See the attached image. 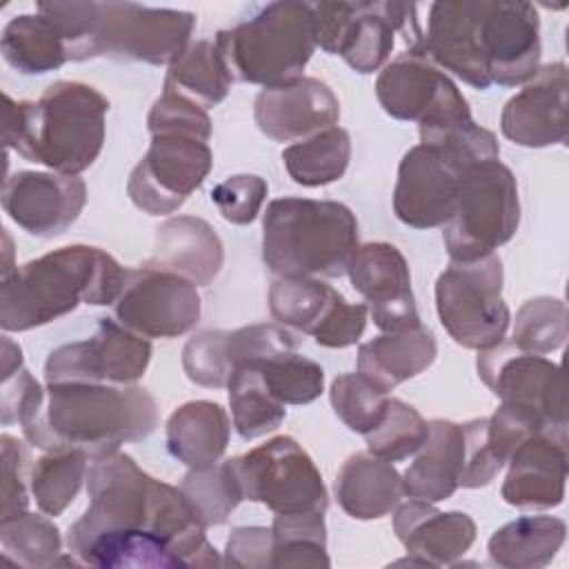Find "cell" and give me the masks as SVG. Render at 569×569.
Listing matches in <instances>:
<instances>
[{"label": "cell", "mask_w": 569, "mask_h": 569, "mask_svg": "<svg viewBox=\"0 0 569 569\" xmlns=\"http://www.w3.org/2000/svg\"><path fill=\"white\" fill-rule=\"evenodd\" d=\"M20 367H22V349L9 336H2V376H9Z\"/></svg>", "instance_id": "51"}, {"label": "cell", "mask_w": 569, "mask_h": 569, "mask_svg": "<svg viewBox=\"0 0 569 569\" xmlns=\"http://www.w3.org/2000/svg\"><path fill=\"white\" fill-rule=\"evenodd\" d=\"M269 311L282 325L313 336L320 347L345 349L360 340L369 307L347 298L320 278L278 276L269 289Z\"/></svg>", "instance_id": "14"}, {"label": "cell", "mask_w": 569, "mask_h": 569, "mask_svg": "<svg viewBox=\"0 0 569 569\" xmlns=\"http://www.w3.org/2000/svg\"><path fill=\"white\" fill-rule=\"evenodd\" d=\"M351 158V138L342 127H329L282 151L289 178L302 187H322L342 178Z\"/></svg>", "instance_id": "36"}, {"label": "cell", "mask_w": 569, "mask_h": 569, "mask_svg": "<svg viewBox=\"0 0 569 569\" xmlns=\"http://www.w3.org/2000/svg\"><path fill=\"white\" fill-rule=\"evenodd\" d=\"M242 500L262 502L273 513H325L329 496L311 456L291 438L269 442L227 460Z\"/></svg>", "instance_id": "10"}, {"label": "cell", "mask_w": 569, "mask_h": 569, "mask_svg": "<svg viewBox=\"0 0 569 569\" xmlns=\"http://www.w3.org/2000/svg\"><path fill=\"white\" fill-rule=\"evenodd\" d=\"M298 338L282 325H249L233 331H200L182 349V369L187 378L200 387H227L231 373L240 365L264 362L282 353H291Z\"/></svg>", "instance_id": "20"}, {"label": "cell", "mask_w": 569, "mask_h": 569, "mask_svg": "<svg viewBox=\"0 0 569 569\" xmlns=\"http://www.w3.org/2000/svg\"><path fill=\"white\" fill-rule=\"evenodd\" d=\"M465 433V465L460 476V487L478 489L489 485L502 469V460L489 442V420L473 418L462 425Z\"/></svg>", "instance_id": "47"}, {"label": "cell", "mask_w": 569, "mask_h": 569, "mask_svg": "<svg viewBox=\"0 0 569 569\" xmlns=\"http://www.w3.org/2000/svg\"><path fill=\"white\" fill-rule=\"evenodd\" d=\"M340 102L336 93L318 78H298L293 82L262 89L253 102L258 129L276 142L305 140L318 131L336 127Z\"/></svg>", "instance_id": "25"}, {"label": "cell", "mask_w": 569, "mask_h": 569, "mask_svg": "<svg viewBox=\"0 0 569 569\" xmlns=\"http://www.w3.org/2000/svg\"><path fill=\"white\" fill-rule=\"evenodd\" d=\"M113 313L142 338H176L198 325L200 293L191 280L144 264L127 269Z\"/></svg>", "instance_id": "16"}, {"label": "cell", "mask_w": 569, "mask_h": 569, "mask_svg": "<svg viewBox=\"0 0 569 569\" xmlns=\"http://www.w3.org/2000/svg\"><path fill=\"white\" fill-rule=\"evenodd\" d=\"M520 222L516 178L498 158L469 167L442 242L453 262H469L509 242Z\"/></svg>", "instance_id": "8"}, {"label": "cell", "mask_w": 569, "mask_h": 569, "mask_svg": "<svg viewBox=\"0 0 569 569\" xmlns=\"http://www.w3.org/2000/svg\"><path fill=\"white\" fill-rule=\"evenodd\" d=\"M156 425V398L142 387L58 382L44 387L42 405L20 427L44 451L80 449L96 456L144 440Z\"/></svg>", "instance_id": "2"}, {"label": "cell", "mask_w": 569, "mask_h": 569, "mask_svg": "<svg viewBox=\"0 0 569 569\" xmlns=\"http://www.w3.org/2000/svg\"><path fill=\"white\" fill-rule=\"evenodd\" d=\"M440 325L467 349H491L505 340L509 307L502 300V262L496 253L453 262L436 280Z\"/></svg>", "instance_id": "9"}, {"label": "cell", "mask_w": 569, "mask_h": 569, "mask_svg": "<svg viewBox=\"0 0 569 569\" xmlns=\"http://www.w3.org/2000/svg\"><path fill=\"white\" fill-rule=\"evenodd\" d=\"M2 558L18 567H51L60 562V529L44 516L20 513L0 520Z\"/></svg>", "instance_id": "39"}, {"label": "cell", "mask_w": 569, "mask_h": 569, "mask_svg": "<svg viewBox=\"0 0 569 569\" xmlns=\"http://www.w3.org/2000/svg\"><path fill=\"white\" fill-rule=\"evenodd\" d=\"M438 353L433 333L422 327H409L382 333L358 349V373L373 387L389 393L400 382L422 373Z\"/></svg>", "instance_id": "30"}, {"label": "cell", "mask_w": 569, "mask_h": 569, "mask_svg": "<svg viewBox=\"0 0 569 569\" xmlns=\"http://www.w3.org/2000/svg\"><path fill=\"white\" fill-rule=\"evenodd\" d=\"M127 269L100 247L69 244L2 273L0 327L27 331L49 325L78 305H113Z\"/></svg>", "instance_id": "3"}, {"label": "cell", "mask_w": 569, "mask_h": 569, "mask_svg": "<svg viewBox=\"0 0 569 569\" xmlns=\"http://www.w3.org/2000/svg\"><path fill=\"white\" fill-rule=\"evenodd\" d=\"M107 111L109 100L84 82L58 80L36 102L4 93V144L29 162L78 176L102 151Z\"/></svg>", "instance_id": "4"}, {"label": "cell", "mask_w": 569, "mask_h": 569, "mask_svg": "<svg viewBox=\"0 0 569 569\" xmlns=\"http://www.w3.org/2000/svg\"><path fill=\"white\" fill-rule=\"evenodd\" d=\"M87 491L89 507L67 531L71 556L104 536L153 533L167 542L178 567L220 565L184 493L144 473L120 449L89 456Z\"/></svg>", "instance_id": "1"}, {"label": "cell", "mask_w": 569, "mask_h": 569, "mask_svg": "<svg viewBox=\"0 0 569 569\" xmlns=\"http://www.w3.org/2000/svg\"><path fill=\"white\" fill-rule=\"evenodd\" d=\"M502 500L518 509H551L565 498L567 427H545L511 453Z\"/></svg>", "instance_id": "24"}, {"label": "cell", "mask_w": 569, "mask_h": 569, "mask_svg": "<svg viewBox=\"0 0 569 569\" xmlns=\"http://www.w3.org/2000/svg\"><path fill=\"white\" fill-rule=\"evenodd\" d=\"M153 256L147 267L178 273L196 287L209 284L222 267L224 251L216 229L196 216H176L156 229Z\"/></svg>", "instance_id": "27"}, {"label": "cell", "mask_w": 569, "mask_h": 569, "mask_svg": "<svg viewBox=\"0 0 569 569\" xmlns=\"http://www.w3.org/2000/svg\"><path fill=\"white\" fill-rule=\"evenodd\" d=\"M151 342L102 318L91 338L53 349L44 362L47 385L96 382L133 385L147 371Z\"/></svg>", "instance_id": "17"}, {"label": "cell", "mask_w": 569, "mask_h": 569, "mask_svg": "<svg viewBox=\"0 0 569 569\" xmlns=\"http://www.w3.org/2000/svg\"><path fill=\"white\" fill-rule=\"evenodd\" d=\"M416 11V4L400 2H320L313 4L316 44L342 56L358 73H373L387 62L396 33L405 36L409 49L420 47Z\"/></svg>", "instance_id": "7"}, {"label": "cell", "mask_w": 569, "mask_h": 569, "mask_svg": "<svg viewBox=\"0 0 569 569\" xmlns=\"http://www.w3.org/2000/svg\"><path fill=\"white\" fill-rule=\"evenodd\" d=\"M211 149L189 136H151L142 160L133 167L127 193L149 216H167L204 182L211 171Z\"/></svg>", "instance_id": "15"}, {"label": "cell", "mask_w": 569, "mask_h": 569, "mask_svg": "<svg viewBox=\"0 0 569 569\" xmlns=\"http://www.w3.org/2000/svg\"><path fill=\"white\" fill-rule=\"evenodd\" d=\"M229 69L211 40L191 42L171 64L164 78V91L189 98L202 109L222 102L231 89Z\"/></svg>", "instance_id": "33"}, {"label": "cell", "mask_w": 569, "mask_h": 569, "mask_svg": "<svg viewBox=\"0 0 569 569\" xmlns=\"http://www.w3.org/2000/svg\"><path fill=\"white\" fill-rule=\"evenodd\" d=\"M227 411L211 400H191L167 420V449L189 469L216 465L229 442Z\"/></svg>", "instance_id": "31"}, {"label": "cell", "mask_w": 569, "mask_h": 569, "mask_svg": "<svg viewBox=\"0 0 569 569\" xmlns=\"http://www.w3.org/2000/svg\"><path fill=\"white\" fill-rule=\"evenodd\" d=\"M89 453L80 449L47 451L29 473V489L44 516H60L78 496L87 478Z\"/></svg>", "instance_id": "37"}, {"label": "cell", "mask_w": 569, "mask_h": 569, "mask_svg": "<svg viewBox=\"0 0 569 569\" xmlns=\"http://www.w3.org/2000/svg\"><path fill=\"white\" fill-rule=\"evenodd\" d=\"M347 276L353 289L367 300L373 325L380 331L393 333L420 325L409 267L393 244H360L347 264Z\"/></svg>", "instance_id": "22"}, {"label": "cell", "mask_w": 569, "mask_h": 569, "mask_svg": "<svg viewBox=\"0 0 569 569\" xmlns=\"http://www.w3.org/2000/svg\"><path fill=\"white\" fill-rule=\"evenodd\" d=\"M147 129L151 136H189L209 140L211 120L207 111L184 96L162 91L147 116Z\"/></svg>", "instance_id": "45"}, {"label": "cell", "mask_w": 569, "mask_h": 569, "mask_svg": "<svg viewBox=\"0 0 569 569\" xmlns=\"http://www.w3.org/2000/svg\"><path fill=\"white\" fill-rule=\"evenodd\" d=\"M271 567H329L325 513H276Z\"/></svg>", "instance_id": "38"}, {"label": "cell", "mask_w": 569, "mask_h": 569, "mask_svg": "<svg viewBox=\"0 0 569 569\" xmlns=\"http://www.w3.org/2000/svg\"><path fill=\"white\" fill-rule=\"evenodd\" d=\"M376 96L385 113L418 124L471 116L453 80L420 47L393 58L376 80Z\"/></svg>", "instance_id": "18"}, {"label": "cell", "mask_w": 569, "mask_h": 569, "mask_svg": "<svg viewBox=\"0 0 569 569\" xmlns=\"http://www.w3.org/2000/svg\"><path fill=\"white\" fill-rule=\"evenodd\" d=\"M44 400V389L40 382L27 371V369H16L9 376H2V400H0V413H2V425L11 422H27L38 407Z\"/></svg>", "instance_id": "49"}, {"label": "cell", "mask_w": 569, "mask_h": 569, "mask_svg": "<svg viewBox=\"0 0 569 569\" xmlns=\"http://www.w3.org/2000/svg\"><path fill=\"white\" fill-rule=\"evenodd\" d=\"M231 80L280 87L302 78L313 56L316 24L309 2H271L213 40Z\"/></svg>", "instance_id": "6"}, {"label": "cell", "mask_w": 569, "mask_h": 569, "mask_svg": "<svg viewBox=\"0 0 569 569\" xmlns=\"http://www.w3.org/2000/svg\"><path fill=\"white\" fill-rule=\"evenodd\" d=\"M331 407L336 416L356 433L371 431L389 402V396L360 373H342L331 382Z\"/></svg>", "instance_id": "44"}, {"label": "cell", "mask_w": 569, "mask_h": 569, "mask_svg": "<svg viewBox=\"0 0 569 569\" xmlns=\"http://www.w3.org/2000/svg\"><path fill=\"white\" fill-rule=\"evenodd\" d=\"M393 531L411 565H456L476 540V522L462 511H438L431 502L411 498L398 505Z\"/></svg>", "instance_id": "26"}, {"label": "cell", "mask_w": 569, "mask_h": 569, "mask_svg": "<svg viewBox=\"0 0 569 569\" xmlns=\"http://www.w3.org/2000/svg\"><path fill=\"white\" fill-rule=\"evenodd\" d=\"M358 249L353 211L336 200L276 198L262 216V260L276 276L338 278Z\"/></svg>", "instance_id": "5"}, {"label": "cell", "mask_w": 569, "mask_h": 569, "mask_svg": "<svg viewBox=\"0 0 569 569\" xmlns=\"http://www.w3.org/2000/svg\"><path fill=\"white\" fill-rule=\"evenodd\" d=\"M429 422L400 398H389L380 422L365 433L367 449L389 462L405 460L425 445Z\"/></svg>", "instance_id": "41"}, {"label": "cell", "mask_w": 569, "mask_h": 569, "mask_svg": "<svg viewBox=\"0 0 569 569\" xmlns=\"http://www.w3.org/2000/svg\"><path fill=\"white\" fill-rule=\"evenodd\" d=\"M0 47L4 62L24 76L60 69L69 60L62 38L40 13H22L9 20Z\"/></svg>", "instance_id": "34"}, {"label": "cell", "mask_w": 569, "mask_h": 569, "mask_svg": "<svg viewBox=\"0 0 569 569\" xmlns=\"http://www.w3.org/2000/svg\"><path fill=\"white\" fill-rule=\"evenodd\" d=\"M0 442H2V471H4L0 520H4V518L24 513L29 507V493H27L29 451L18 438L9 433H2Z\"/></svg>", "instance_id": "48"}, {"label": "cell", "mask_w": 569, "mask_h": 569, "mask_svg": "<svg viewBox=\"0 0 569 569\" xmlns=\"http://www.w3.org/2000/svg\"><path fill=\"white\" fill-rule=\"evenodd\" d=\"M471 156L445 144L420 142L411 147L398 167L393 189L396 218L413 229L445 227L453 216Z\"/></svg>", "instance_id": "13"}, {"label": "cell", "mask_w": 569, "mask_h": 569, "mask_svg": "<svg viewBox=\"0 0 569 569\" xmlns=\"http://www.w3.org/2000/svg\"><path fill=\"white\" fill-rule=\"evenodd\" d=\"M180 491L204 527L227 522L231 511L242 502L240 485L227 460L222 465L191 469L184 476Z\"/></svg>", "instance_id": "40"}, {"label": "cell", "mask_w": 569, "mask_h": 569, "mask_svg": "<svg viewBox=\"0 0 569 569\" xmlns=\"http://www.w3.org/2000/svg\"><path fill=\"white\" fill-rule=\"evenodd\" d=\"M87 202V184L58 171H18L4 180L2 209L27 233L53 238L64 233Z\"/></svg>", "instance_id": "21"}, {"label": "cell", "mask_w": 569, "mask_h": 569, "mask_svg": "<svg viewBox=\"0 0 569 569\" xmlns=\"http://www.w3.org/2000/svg\"><path fill=\"white\" fill-rule=\"evenodd\" d=\"M196 16L136 2H98V20L89 44L91 58L120 62L171 64L191 42Z\"/></svg>", "instance_id": "11"}, {"label": "cell", "mask_w": 569, "mask_h": 569, "mask_svg": "<svg viewBox=\"0 0 569 569\" xmlns=\"http://www.w3.org/2000/svg\"><path fill=\"white\" fill-rule=\"evenodd\" d=\"M465 465L462 425L451 420H429V436L416 460L402 473V493L425 502L447 500L458 487Z\"/></svg>", "instance_id": "28"}, {"label": "cell", "mask_w": 569, "mask_h": 569, "mask_svg": "<svg viewBox=\"0 0 569 569\" xmlns=\"http://www.w3.org/2000/svg\"><path fill=\"white\" fill-rule=\"evenodd\" d=\"M260 369L267 387L282 405H307L322 393V367L296 351L264 360Z\"/></svg>", "instance_id": "43"}, {"label": "cell", "mask_w": 569, "mask_h": 569, "mask_svg": "<svg viewBox=\"0 0 569 569\" xmlns=\"http://www.w3.org/2000/svg\"><path fill=\"white\" fill-rule=\"evenodd\" d=\"M267 191V182L260 176L238 173L229 176L211 189V202L227 222L249 224L258 218Z\"/></svg>", "instance_id": "46"}, {"label": "cell", "mask_w": 569, "mask_h": 569, "mask_svg": "<svg viewBox=\"0 0 569 569\" xmlns=\"http://www.w3.org/2000/svg\"><path fill=\"white\" fill-rule=\"evenodd\" d=\"M567 340V307L558 298L527 300L513 320L511 345L529 353H551Z\"/></svg>", "instance_id": "42"}, {"label": "cell", "mask_w": 569, "mask_h": 569, "mask_svg": "<svg viewBox=\"0 0 569 569\" xmlns=\"http://www.w3.org/2000/svg\"><path fill=\"white\" fill-rule=\"evenodd\" d=\"M567 64L551 62L511 96L500 116L502 136L520 147H549L567 140Z\"/></svg>", "instance_id": "23"}, {"label": "cell", "mask_w": 569, "mask_h": 569, "mask_svg": "<svg viewBox=\"0 0 569 569\" xmlns=\"http://www.w3.org/2000/svg\"><path fill=\"white\" fill-rule=\"evenodd\" d=\"M567 527L553 516H520L489 538V558L507 569H538L553 560Z\"/></svg>", "instance_id": "32"}, {"label": "cell", "mask_w": 569, "mask_h": 569, "mask_svg": "<svg viewBox=\"0 0 569 569\" xmlns=\"http://www.w3.org/2000/svg\"><path fill=\"white\" fill-rule=\"evenodd\" d=\"M227 393L231 420L242 440L276 431L287 416L284 405L267 387L260 362L240 365L227 382Z\"/></svg>", "instance_id": "35"}, {"label": "cell", "mask_w": 569, "mask_h": 569, "mask_svg": "<svg viewBox=\"0 0 569 569\" xmlns=\"http://www.w3.org/2000/svg\"><path fill=\"white\" fill-rule=\"evenodd\" d=\"M478 376L502 400L536 411L545 422L567 427L565 380L556 362L500 342L478 356Z\"/></svg>", "instance_id": "19"}, {"label": "cell", "mask_w": 569, "mask_h": 569, "mask_svg": "<svg viewBox=\"0 0 569 569\" xmlns=\"http://www.w3.org/2000/svg\"><path fill=\"white\" fill-rule=\"evenodd\" d=\"M469 42L489 84H525L540 69V20L529 2H471Z\"/></svg>", "instance_id": "12"}, {"label": "cell", "mask_w": 569, "mask_h": 569, "mask_svg": "<svg viewBox=\"0 0 569 569\" xmlns=\"http://www.w3.org/2000/svg\"><path fill=\"white\" fill-rule=\"evenodd\" d=\"M333 491L342 511L356 520L382 518L405 496L398 469L371 451H356L342 462Z\"/></svg>", "instance_id": "29"}, {"label": "cell", "mask_w": 569, "mask_h": 569, "mask_svg": "<svg viewBox=\"0 0 569 569\" xmlns=\"http://www.w3.org/2000/svg\"><path fill=\"white\" fill-rule=\"evenodd\" d=\"M273 536L271 527H236L227 538L224 562L244 569H267L271 567Z\"/></svg>", "instance_id": "50"}]
</instances>
